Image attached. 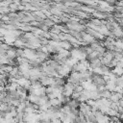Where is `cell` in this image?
<instances>
[{
	"label": "cell",
	"instance_id": "6da1fadb",
	"mask_svg": "<svg viewBox=\"0 0 123 123\" xmlns=\"http://www.w3.org/2000/svg\"><path fill=\"white\" fill-rule=\"evenodd\" d=\"M52 121H53V123H62V121L61 118H59V117H57V118H53Z\"/></svg>",
	"mask_w": 123,
	"mask_h": 123
},
{
	"label": "cell",
	"instance_id": "7a4b0ae2",
	"mask_svg": "<svg viewBox=\"0 0 123 123\" xmlns=\"http://www.w3.org/2000/svg\"><path fill=\"white\" fill-rule=\"evenodd\" d=\"M49 123H53V121H52V120H51V121H50V122H49Z\"/></svg>",
	"mask_w": 123,
	"mask_h": 123
},
{
	"label": "cell",
	"instance_id": "3957f363",
	"mask_svg": "<svg viewBox=\"0 0 123 123\" xmlns=\"http://www.w3.org/2000/svg\"><path fill=\"white\" fill-rule=\"evenodd\" d=\"M70 123H75V122H70Z\"/></svg>",
	"mask_w": 123,
	"mask_h": 123
}]
</instances>
